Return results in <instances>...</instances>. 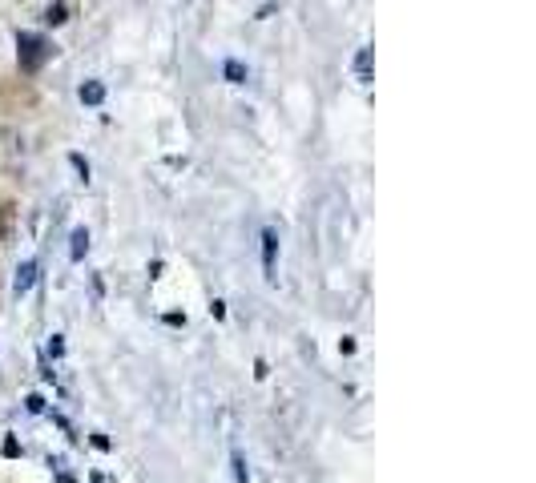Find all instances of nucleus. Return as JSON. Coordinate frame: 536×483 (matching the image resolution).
I'll list each match as a JSON object with an SVG mask.
<instances>
[{
	"mask_svg": "<svg viewBox=\"0 0 536 483\" xmlns=\"http://www.w3.org/2000/svg\"><path fill=\"white\" fill-rule=\"evenodd\" d=\"M73 246H69V258L73 262H81L89 254V230H73V238H69Z\"/></svg>",
	"mask_w": 536,
	"mask_h": 483,
	"instance_id": "6",
	"label": "nucleus"
},
{
	"mask_svg": "<svg viewBox=\"0 0 536 483\" xmlns=\"http://www.w3.org/2000/svg\"><path fill=\"white\" fill-rule=\"evenodd\" d=\"M49 355H53V359H61V355H65V343H61V335H53V338H49Z\"/></svg>",
	"mask_w": 536,
	"mask_h": 483,
	"instance_id": "13",
	"label": "nucleus"
},
{
	"mask_svg": "<svg viewBox=\"0 0 536 483\" xmlns=\"http://www.w3.org/2000/svg\"><path fill=\"white\" fill-rule=\"evenodd\" d=\"M25 407L33 411V415H40V411H45V399H40V395H28V399H25Z\"/></svg>",
	"mask_w": 536,
	"mask_h": 483,
	"instance_id": "14",
	"label": "nucleus"
},
{
	"mask_svg": "<svg viewBox=\"0 0 536 483\" xmlns=\"http://www.w3.org/2000/svg\"><path fill=\"white\" fill-rule=\"evenodd\" d=\"M57 483H77L73 475H57Z\"/></svg>",
	"mask_w": 536,
	"mask_h": 483,
	"instance_id": "17",
	"label": "nucleus"
},
{
	"mask_svg": "<svg viewBox=\"0 0 536 483\" xmlns=\"http://www.w3.org/2000/svg\"><path fill=\"white\" fill-rule=\"evenodd\" d=\"M77 97H81V105H101V101H105V85H101V81H85V85L77 89Z\"/></svg>",
	"mask_w": 536,
	"mask_h": 483,
	"instance_id": "4",
	"label": "nucleus"
},
{
	"mask_svg": "<svg viewBox=\"0 0 536 483\" xmlns=\"http://www.w3.org/2000/svg\"><path fill=\"white\" fill-rule=\"evenodd\" d=\"M275 258H278V234L275 230H262V266H266V278L275 282Z\"/></svg>",
	"mask_w": 536,
	"mask_h": 483,
	"instance_id": "3",
	"label": "nucleus"
},
{
	"mask_svg": "<svg viewBox=\"0 0 536 483\" xmlns=\"http://www.w3.org/2000/svg\"><path fill=\"white\" fill-rule=\"evenodd\" d=\"M222 73H226V81H230V85H246V65H242V61H226Z\"/></svg>",
	"mask_w": 536,
	"mask_h": 483,
	"instance_id": "7",
	"label": "nucleus"
},
{
	"mask_svg": "<svg viewBox=\"0 0 536 483\" xmlns=\"http://www.w3.org/2000/svg\"><path fill=\"white\" fill-rule=\"evenodd\" d=\"M234 475H238V483H250V471H246V459L242 455H234Z\"/></svg>",
	"mask_w": 536,
	"mask_h": 483,
	"instance_id": "12",
	"label": "nucleus"
},
{
	"mask_svg": "<svg viewBox=\"0 0 536 483\" xmlns=\"http://www.w3.org/2000/svg\"><path fill=\"white\" fill-rule=\"evenodd\" d=\"M93 447H97V451H109V435H93Z\"/></svg>",
	"mask_w": 536,
	"mask_h": 483,
	"instance_id": "16",
	"label": "nucleus"
},
{
	"mask_svg": "<svg viewBox=\"0 0 536 483\" xmlns=\"http://www.w3.org/2000/svg\"><path fill=\"white\" fill-rule=\"evenodd\" d=\"M45 21H49V25H65V21H69V4H61V0L49 4V9H45Z\"/></svg>",
	"mask_w": 536,
	"mask_h": 483,
	"instance_id": "8",
	"label": "nucleus"
},
{
	"mask_svg": "<svg viewBox=\"0 0 536 483\" xmlns=\"http://www.w3.org/2000/svg\"><path fill=\"white\" fill-rule=\"evenodd\" d=\"M355 77H359V85H371V49L367 45L355 52Z\"/></svg>",
	"mask_w": 536,
	"mask_h": 483,
	"instance_id": "5",
	"label": "nucleus"
},
{
	"mask_svg": "<svg viewBox=\"0 0 536 483\" xmlns=\"http://www.w3.org/2000/svg\"><path fill=\"white\" fill-rule=\"evenodd\" d=\"M53 52H57V45H49V40L37 37V33H21V37H16V61H21L25 73H37Z\"/></svg>",
	"mask_w": 536,
	"mask_h": 483,
	"instance_id": "1",
	"label": "nucleus"
},
{
	"mask_svg": "<svg viewBox=\"0 0 536 483\" xmlns=\"http://www.w3.org/2000/svg\"><path fill=\"white\" fill-rule=\"evenodd\" d=\"M37 270H40V266H37L33 258L16 266V278H13V294H16V298H25L28 290H33V282H37Z\"/></svg>",
	"mask_w": 536,
	"mask_h": 483,
	"instance_id": "2",
	"label": "nucleus"
},
{
	"mask_svg": "<svg viewBox=\"0 0 536 483\" xmlns=\"http://www.w3.org/2000/svg\"><path fill=\"white\" fill-rule=\"evenodd\" d=\"M13 238V206H0V242Z\"/></svg>",
	"mask_w": 536,
	"mask_h": 483,
	"instance_id": "9",
	"label": "nucleus"
},
{
	"mask_svg": "<svg viewBox=\"0 0 536 483\" xmlns=\"http://www.w3.org/2000/svg\"><path fill=\"white\" fill-rule=\"evenodd\" d=\"M69 161H73V170H77V174H81V182H89V161L81 157V153H73V157H69Z\"/></svg>",
	"mask_w": 536,
	"mask_h": 483,
	"instance_id": "11",
	"label": "nucleus"
},
{
	"mask_svg": "<svg viewBox=\"0 0 536 483\" xmlns=\"http://www.w3.org/2000/svg\"><path fill=\"white\" fill-rule=\"evenodd\" d=\"M210 314H214V318H226V302H222V298H214V302H210Z\"/></svg>",
	"mask_w": 536,
	"mask_h": 483,
	"instance_id": "15",
	"label": "nucleus"
},
{
	"mask_svg": "<svg viewBox=\"0 0 536 483\" xmlns=\"http://www.w3.org/2000/svg\"><path fill=\"white\" fill-rule=\"evenodd\" d=\"M0 455H4V459H16V455H21V443H16V439H4V443H0Z\"/></svg>",
	"mask_w": 536,
	"mask_h": 483,
	"instance_id": "10",
	"label": "nucleus"
}]
</instances>
